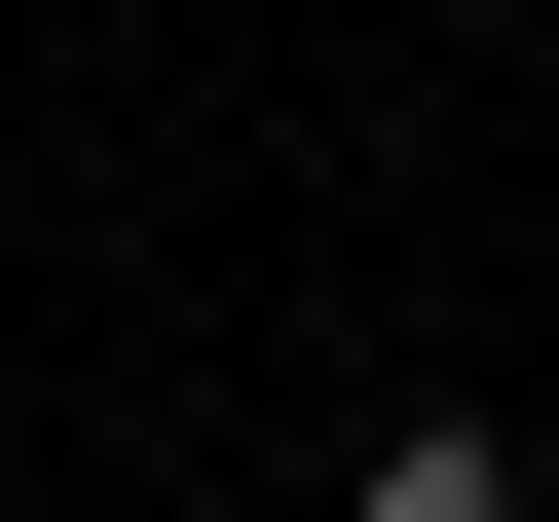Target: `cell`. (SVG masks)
<instances>
[{
  "label": "cell",
  "instance_id": "obj_1",
  "mask_svg": "<svg viewBox=\"0 0 559 522\" xmlns=\"http://www.w3.org/2000/svg\"><path fill=\"white\" fill-rule=\"evenodd\" d=\"M336 522H522V411H373V485Z\"/></svg>",
  "mask_w": 559,
  "mask_h": 522
}]
</instances>
